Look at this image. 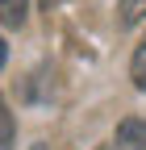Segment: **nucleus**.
<instances>
[{"label":"nucleus","instance_id":"f257e3e1","mask_svg":"<svg viewBox=\"0 0 146 150\" xmlns=\"http://www.w3.org/2000/svg\"><path fill=\"white\" fill-rule=\"evenodd\" d=\"M117 150H146V121L130 117L117 125Z\"/></svg>","mask_w":146,"mask_h":150},{"label":"nucleus","instance_id":"f03ea898","mask_svg":"<svg viewBox=\"0 0 146 150\" xmlns=\"http://www.w3.org/2000/svg\"><path fill=\"white\" fill-rule=\"evenodd\" d=\"M25 13H29V0H0V25L21 29L25 25Z\"/></svg>","mask_w":146,"mask_h":150},{"label":"nucleus","instance_id":"7ed1b4c3","mask_svg":"<svg viewBox=\"0 0 146 150\" xmlns=\"http://www.w3.org/2000/svg\"><path fill=\"white\" fill-rule=\"evenodd\" d=\"M146 17V0H117V25L121 29H134Z\"/></svg>","mask_w":146,"mask_h":150},{"label":"nucleus","instance_id":"20e7f679","mask_svg":"<svg viewBox=\"0 0 146 150\" xmlns=\"http://www.w3.org/2000/svg\"><path fill=\"white\" fill-rule=\"evenodd\" d=\"M130 79H134V88H142V92H146V38L138 42L134 59H130Z\"/></svg>","mask_w":146,"mask_h":150},{"label":"nucleus","instance_id":"39448f33","mask_svg":"<svg viewBox=\"0 0 146 150\" xmlns=\"http://www.w3.org/2000/svg\"><path fill=\"white\" fill-rule=\"evenodd\" d=\"M13 138H17V121H13L4 96H0V150H13Z\"/></svg>","mask_w":146,"mask_h":150},{"label":"nucleus","instance_id":"423d86ee","mask_svg":"<svg viewBox=\"0 0 146 150\" xmlns=\"http://www.w3.org/2000/svg\"><path fill=\"white\" fill-rule=\"evenodd\" d=\"M59 4H63V0H42V8H46V13H50V8H59Z\"/></svg>","mask_w":146,"mask_h":150},{"label":"nucleus","instance_id":"0eeeda50","mask_svg":"<svg viewBox=\"0 0 146 150\" xmlns=\"http://www.w3.org/2000/svg\"><path fill=\"white\" fill-rule=\"evenodd\" d=\"M0 67H4V38H0Z\"/></svg>","mask_w":146,"mask_h":150},{"label":"nucleus","instance_id":"6e6552de","mask_svg":"<svg viewBox=\"0 0 146 150\" xmlns=\"http://www.w3.org/2000/svg\"><path fill=\"white\" fill-rule=\"evenodd\" d=\"M29 150H46V146H29Z\"/></svg>","mask_w":146,"mask_h":150},{"label":"nucleus","instance_id":"1a4fd4ad","mask_svg":"<svg viewBox=\"0 0 146 150\" xmlns=\"http://www.w3.org/2000/svg\"><path fill=\"white\" fill-rule=\"evenodd\" d=\"M100 150H113V146H100Z\"/></svg>","mask_w":146,"mask_h":150}]
</instances>
